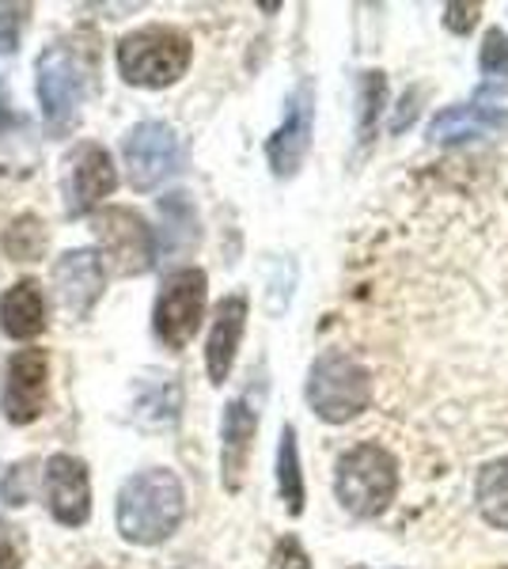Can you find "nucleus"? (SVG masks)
Wrapping results in <instances>:
<instances>
[{
  "label": "nucleus",
  "mask_w": 508,
  "mask_h": 569,
  "mask_svg": "<svg viewBox=\"0 0 508 569\" xmlns=\"http://www.w3.org/2000/svg\"><path fill=\"white\" fill-rule=\"evenodd\" d=\"M187 512V490L168 467L133 475L118 493V531L137 547H156L175 536Z\"/></svg>",
  "instance_id": "nucleus-1"
},
{
  "label": "nucleus",
  "mask_w": 508,
  "mask_h": 569,
  "mask_svg": "<svg viewBox=\"0 0 508 569\" xmlns=\"http://www.w3.org/2000/svg\"><path fill=\"white\" fill-rule=\"evenodd\" d=\"M399 493V460L376 440H360L338 456L335 467V498L349 517L376 520L391 509Z\"/></svg>",
  "instance_id": "nucleus-2"
},
{
  "label": "nucleus",
  "mask_w": 508,
  "mask_h": 569,
  "mask_svg": "<svg viewBox=\"0 0 508 569\" xmlns=\"http://www.w3.org/2000/svg\"><path fill=\"white\" fill-rule=\"evenodd\" d=\"M91 77H96V50L84 53L72 42L46 46L39 58V103L46 130L53 137L69 133L80 118V103L91 91Z\"/></svg>",
  "instance_id": "nucleus-3"
},
{
  "label": "nucleus",
  "mask_w": 508,
  "mask_h": 569,
  "mask_svg": "<svg viewBox=\"0 0 508 569\" xmlns=\"http://www.w3.org/2000/svg\"><path fill=\"white\" fill-rule=\"evenodd\" d=\"M308 407L330 426L360 418L372 402V372L346 350H322L308 369Z\"/></svg>",
  "instance_id": "nucleus-4"
},
{
  "label": "nucleus",
  "mask_w": 508,
  "mask_h": 569,
  "mask_svg": "<svg viewBox=\"0 0 508 569\" xmlns=\"http://www.w3.org/2000/svg\"><path fill=\"white\" fill-rule=\"evenodd\" d=\"M193 46L175 27H145L118 42V69L133 88H168L190 69Z\"/></svg>",
  "instance_id": "nucleus-5"
},
{
  "label": "nucleus",
  "mask_w": 508,
  "mask_h": 569,
  "mask_svg": "<svg viewBox=\"0 0 508 569\" xmlns=\"http://www.w3.org/2000/svg\"><path fill=\"white\" fill-rule=\"evenodd\" d=\"M96 240H99V259L110 262V270L122 278H137V273L152 270L156 262V232L149 220L133 209H103L96 213Z\"/></svg>",
  "instance_id": "nucleus-6"
},
{
  "label": "nucleus",
  "mask_w": 508,
  "mask_h": 569,
  "mask_svg": "<svg viewBox=\"0 0 508 569\" xmlns=\"http://www.w3.org/2000/svg\"><path fill=\"white\" fill-rule=\"evenodd\" d=\"M206 273L201 270H179L163 281L160 297H156L152 327L168 350H182L193 335H198L201 319H206Z\"/></svg>",
  "instance_id": "nucleus-7"
},
{
  "label": "nucleus",
  "mask_w": 508,
  "mask_h": 569,
  "mask_svg": "<svg viewBox=\"0 0 508 569\" xmlns=\"http://www.w3.org/2000/svg\"><path fill=\"white\" fill-rule=\"evenodd\" d=\"M126 179L133 190H156L182 163V144L168 122H137L126 133Z\"/></svg>",
  "instance_id": "nucleus-8"
},
{
  "label": "nucleus",
  "mask_w": 508,
  "mask_h": 569,
  "mask_svg": "<svg viewBox=\"0 0 508 569\" xmlns=\"http://www.w3.org/2000/svg\"><path fill=\"white\" fill-rule=\"evenodd\" d=\"M311 130H316V88L311 80H300L292 96L285 99L281 126L266 141V160L277 179H292L303 168L311 152Z\"/></svg>",
  "instance_id": "nucleus-9"
},
{
  "label": "nucleus",
  "mask_w": 508,
  "mask_h": 569,
  "mask_svg": "<svg viewBox=\"0 0 508 569\" xmlns=\"http://www.w3.org/2000/svg\"><path fill=\"white\" fill-rule=\"evenodd\" d=\"M118 187V171L99 144H77L64 160V206L72 217L91 213Z\"/></svg>",
  "instance_id": "nucleus-10"
},
{
  "label": "nucleus",
  "mask_w": 508,
  "mask_h": 569,
  "mask_svg": "<svg viewBox=\"0 0 508 569\" xmlns=\"http://www.w3.org/2000/svg\"><path fill=\"white\" fill-rule=\"evenodd\" d=\"M258 433V410L251 395H239L225 407V421H220V482L228 493L243 490L247 467H251Z\"/></svg>",
  "instance_id": "nucleus-11"
},
{
  "label": "nucleus",
  "mask_w": 508,
  "mask_h": 569,
  "mask_svg": "<svg viewBox=\"0 0 508 569\" xmlns=\"http://www.w3.org/2000/svg\"><path fill=\"white\" fill-rule=\"evenodd\" d=\"M46 380H50V357H46V350H20L8 361L4 415L12 426H27V421L42 415Z\"/></svg>",
  "instance_id": "nucleus-12"
},
{
  "label": "nucleus",
  "mask_w": 508,
  "mask_h": 569,
  "mask_svg": "<svg viewBox=\"0 0 508 569\" xmlns=\"http://www.w3.org/2000/svg\"><path fill=\"white\" fill-rule=\"evenodd\" d=\"M46 501H50L53 520L77 528L91 512V479L88 467L77 456H50L46 460Z\"/></svg>",
  "instance_id": "nucleus-13"
},
{
  "label": "nucleus",
  "mask_w": 508,
  "mask_h": 569,
  "mask_svg": "<svg viewBox=\"0 0 508 569\" xmlns=\"http://www.w3.org/2000/svg\"><path fill=\"white\" fill-rule=\"evenodd\" d=\"M103 259L96 251H69L53 266V284H58V300L72 319H84L96 308L99 292H103Z\"/></svg>",
  "instance_id": "nucleus-14"
},
{
  "label": "nucleus",
  "mask_w": 508,
  "mask_h": 569,
  "mask_svg": "<svg viewBox=\"0 0 508 569\" xmlns=\"http://www.w3.org/2000/svg\"><path fill=\"white\" fill-rule=\"evenodd\" d=\"M243 330H247V297L243 292H232L225 297L212 311V330H209V342H206V369L212 383H225L228 372L236 365L239 342H243Z\"/></svg>",
  "instance_id": "nucleus-15"
},
{
  "label": "nucleus",
  "mask_w": 508,
  "mask_h": 569,
  "mask_svg": "<svg viewBox=\"0 0 508 569\" xmlns=\"http://www.w3.org/2000/svg\"><path fill=\"white\" fill-rule=\"evenodd\" d=\"M508 126V107L497 103H456L445 107L440 114H432L429 122V141L432 144H459L475 141V137H489Z\"/></svg>",
  "instance_id": "nucleus-16"
},
{
  "label": "nucleus",
  "mask_w": 508,
  "mask_h": 569,
  "mask_svg": "<svg viewBox=\"0 0 508 569\" xmlns=\"http://www.w3.org/2000/svg\"><path fill=\"white\" fill-rule=\"evenodd\" d=\"M182 415V388L171 372H152L137 383L133 421L145 429H168Z\"/></svg>",
  "instance_id": "nucleus-17"
},
{
  "label": "nucleus",
  "mask_w": 508,
  "mask_h": 569,
  "mask_svg": "<svg viewBox=\"0 0 508 569\" xmlns=\"http://www.w3.org/2000/svg\"><path fill=\"white\" fill-rule=\"evenodd\" d=\"M0 323L12 338H34L46 327V300L34 281H16L0 300Z\"/></svg>",
  "instance_id": "nucleus-18"
},
{
  "label": "nucleus",
  "mask_w": 508,
  "mask_h": 569,
  "mask_svg": "<svg viewBox=\"0 0 508 569\" xmlns=\"http://www.w3.org/2000/svg\"><path fill=\"white\" fill-rule=\"evenodd\" d=\"M475 501L489 528L508 531V456H497L478 471Z\"/></svg>",
  "instance_id": "nucleus-19"
},
{
  "label": "nucleus",
  "mask_w": 508,
  "mask_h": 569,
  "mask_svg": "<svg viewBox=\"0 0 508 569\" xmlns=\"http://www.w3.org/2000/svg\"><path fill=\"white\" fill-rule=\"evenodd\" d=\"M277 493H281L285 509L292 517L303 512V471H300V448H297V429H281V445H277Z\"/></svg>",
  "instance_id": "nucleus-20"
},
{
  "label": "nucleus",
  "mask_w": 508,
  "mask_h": 569,
  "mask_svg": "<svg viewBox=\"0 0 508 569\" xmlns=\"http://www.w3.org/2000/svg\"><path fill=\"white\" fill-rule=\"evenodd\" d=\"M4 251L12 254L16 262H34L46 254V228L39 217H20L12 228L4 232Z\"/></svg>",
  "instance_id": "nucleus-21"
},
{
  "label": "nucleus",
  "mask_w": 508,
  "mask_h": 569,
  "mask_svg": "<svg viewBox=\"0 0 508 569\" xmlns=\"http://www.w3.org/2000/svg\"><path fill=\"white\" fill-rule=\"evenodd\" d=\"M384 107V72H365L360 77V122H357V144L365 149L376 137V118Z\"/></svg>",
  "instance_id": "nucleus-22"
},
{
  "label": "nucleus",
  "mask_w": 508,
  "mask_h": 569,
  "mask_svg": "<svg viewBox=\"0 0 508 569\" xmlns=\"http://www.w3.org/2000/svg\"><path fill=\"white\" fill-rule=\"evenodd\" d=\"M478 66H482L486 77L494 80H508V34L505 31H486L482 39V53H478Z\"/></svg>",
  "instance_id": "nucleus-23"
},
{
  "label": "nucleus",
  "mask_w": 508,
  "mask_h": 569,
  "mask_svg": "<svg viewBox=\"0 0 508 569\" xmlns=\"http://www.w3.org/2000/svg\"><path fill=\"white\" fill-rule=\"evenodd\" d=\"M0 490H4L8 505H27V501H31V490H34V460L16 463L12 471L4 475Z\"/></svg>",
  "instance_id": "nucleus-24"
},
{
  "label": "nucleus",
  "mask_w": 508,
  "mask_h": 569,
  "mask_svg": "<svg viewBox=\"0 0 508 569\" xmlns=\"http://www.w3.org/2000/svg\"><path fill=\"white\" fill-rule=\"evenodd\" d=\"M270 569H311L308 550L297 536H281L270 550Z\"/></svg>",
  "instance_id": "nucleus-25"
},
{
  "label": "nucleus",
  "mask_w": 508,
  "mask_h": 569,
  "mask_svg": "<svg viewBox=\"0 0 508 569\" xmlns=\"http://www.w3.org/2000/svg\"><path fill=\"white\" fill-rule=\"evenodd\" d=\"M27 558V539L23 531L8 520H0V569H23Z\"/></svg>",
  "instance_id": "nucleus-26"
},
{
  "label": "nucleus",
  "mask_w": 508,
  "mask_h": 569,
  "mask_svg": "<svg viewBox=\"0 0 508 569\" xmlns=\"http://www.w3.org/2000/svg\"><path fill=\"white\" fill-rule=\"evenodd\" d=\"M23 4L0 8V53H12L20 46V27H23Z\"/></svg>",
  "instance_id": "nucleus-27"
},
{
  "label": "nucleus",
  "mask_w": 508,
  "mask_h": 569,
  "mask_svg": "<svg viewBox=\"0 0 508 569\" xmlns=\"http://www.w3.org/2000/svg\"><path fill=\"white\" fill-rule=\"evenodd\" d=\"M478 16H482V4H445V27L451 34L475 31Z\"/></svg>",
  "instance_id": "nucleus-28"
},
{
  "label": "nucleus",
  "mask_w": 508,
  "mask_h": 569,
  "mask_svg": "<svg viewBox=\"0 0 508 569\" xmlns=\"http://www.w3.org/2000/svg\"><path fill=\"white\" fill-rule=\"evenodd\" d=\"M8 122H12V107H8V91L0 84V133L8 130Z\"/></svg>",
  "instance_id": "nucleus-29"
}]
</instances>
